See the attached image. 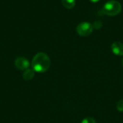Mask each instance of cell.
I'll return each instance as SVG.
<instances>
[{
	"instance_id": "cell-10",
	"label": "cell",
	"mask_w": 123,
	"mask_h": 123,
	"mask_svg": "<svg viewBox=\"0 0 123 123\" xmlns=\"http://www.w3.org/2000/svg\"><path fill=\"white\" fill-rule=\"evenodd\" d=\"M93 25L94 29L99 30V29H101L102 27V22H100V21H97V22H95L94 23V25Z\"/></svg>"
},
{
	"instance_id": "cell-9",
	"label": "cell",
	"mask_w": 123,
	"mask_h": 123,
	"mask_svg": "<svg viewBox=\"0 0 123 123\" xmlns=\"http://www.w3.org/2000/svg\"><path fill=\"white\" fill-rule=\"evenodd\" d=\"M117 110L119 112H123V99L120 100L117 103Z\"/></svg>"
},
{
	"instance_id": "cell-2",
	"label": "cell",
	"mask_w": 123,
	"mask_h": 123,
	"mask_svg": "<svg viewBox=\"0 0 123 123\" xmlns=\"http://www.w3.org/2000/svg\"><path fill=\"white\" fill-rule=\"evenodd\" d=\"M122 11L121 4L116 0H110L106 2L102 9L99 12L100 14H105L109 17L118 15Z\"/></svg>"
},
{
	"instance_id": "cell-5",
	"label": "cell",
	"mask_w": 123,
	"mask_h": 123,
	"mask_svg": "<svg viewBox=\"0 0 123 123\" xmlns=\"http://www.w3.org/2000/svg\"><path fill=\"white\" fill-rule=\"evenodd\" d=\"M111 50L115 55L123 56V44L121 42H114L111 45Z\"/></svg>"
},
{
	"instance_id": "cell-7",
	"label": "cell",
	"mask_w": 123,
	"mask_h": 123,
	"mask_svg": "<svg viewBox=\"0 0 123 123\" xmlns=\"http://www.w3.org/2000/svg\"><path fill=\"white\" fill-rule=\"evenodd\" d=\"M61 3L65 8L71 9L75 6L76 0H61Z\"/></svg>"
},
{
	"instance_id": "cell-3",
	"label": "cell",
	"mask_w": 123,
	"mask_h": 123,
	"mask_svg": "<svg viewBox=\"0 0 123 123\" xmlns=\"http://www.w3.org/2000/svg\"><path fill=\"white\" fill-rule=\"evenodd\" d=\"M94 30L93 25L88 22H80L76 27V32L78 35L82 37H86L90 35Z\"/></svg>"
},
{
	"instance_id": "cell-4",
	"label": "cell",
	"mask_w": 123,
	"mask_h": 123,
	"mask_svg": "<svg viewBox=\"0 0 123 123\" xmlns=\"http://www.w3.org/2000/svg\"><path fill=\"white\" fill-rule=\"evenodd\" d=\"M14 66L18 70H27L30 66V63L27 58L24 57H18L15 59Z\"/></svg>"
},
{
	"instance_id": "cell-1",
	"label": "cell",
	"mask_w": 123,
	"mask_h": 123,
	"mask_svg": "<svg viewBox=\"0 0 123 123\" xmlns=\"http://www.w3.org/2000/svg\"><path fill=\"white\" fill-rule=\"evenodd\" d=\"M32 66L35 71L44 73L47 71L50 66V58L46 53L40 52L34 56L32 61Z\"/></svg>"
},
{
	"instance_id": "cell-12",
	"label": "cell",
	"mask_w": 123,
	"mask_h": 123,
	"mask_svg": "<svg viewBox=\"0 0 123 123\" xmlns=\"http://www.w3.org/2000/svg\"></svg>"
},
{
	"instance_id": "cell-8",
	"label": "cell",
	"mask_w": 123,
	"mask_h": 123,
	"mask_svg": "<svg viewBox=\"0 0 123 123\" xmlns=\"http://www.w3.org/2000/svg\"><path fill=\"white\" fill-rule=\"evenodd\" d=\"M81 123H97L96 120L92 117H85Z\"/></svg>"
},
{
	"instance_id": "cell-6",
	"label": "cell",
	"mask_w": 123,
	"mask_h": 123,
	"mask_svg": "<svg viewBox=\"0 0 123 123\" xmlns=\"http://www.w3.org/2000/svg\"><path fill=\"white\" fill-rule=\"evenodd\" d=\"M35 71L32 69H27L25 70V71L23 73L22 77L24 79V80L25 81H30L31 79H33L34 76H35Z\"/></svg>"
},
{
	"instance_id": "cell-11",
	"label": "cell",
	"mask_w": 123,
	"mask_h": 123,
	"mask_svg": "<svg viewBox=\"0 0 123 123\" xmlns=\"http://www.w3.org/2000/svg\"><path fill=\"white\" fill-rule=\"evenodd\" d=\"M90 1H92V2H93V3H97V2H98L99 1H100V0H89Z\"/></svg>"
}]
</instances>
